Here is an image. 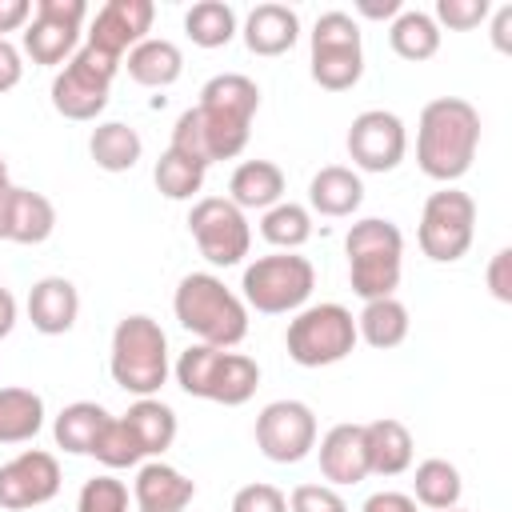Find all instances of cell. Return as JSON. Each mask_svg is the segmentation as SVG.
<instances>
[{"label":"cell","mask_w":512,"mask_h":512,"mask_svg":"<svg viewBox=\"0 0 512 512\" xmlns=\"http://www.w3.org/2000/svg\"><path fill=\"white\" fill-rule=\"evenodd\" d=\"M480 148V112L460 96H436L416 120V164L436 184H456Z\"/></svg>","instance_id":"2"},{"label":"cell","mask_w":512,"mask_h":512,"mask_svg":"<svg viewBox=\"0 0 512 512\" xmlns=\"http://www.w3.org/2000/svg\"><path fill=\"white\" fill-rule=\"evenodd\" d=\"M356 12L364 20H396L404 12V4L400 0H356Z\"/></svg>","instance_id":"47"},{"label":"cell","mask_w":512,"mask_h":512,"mask_svg":"<svg viewBox=\"0 0 512 512\" xmlns=\"http://www.w3.org/2000/svg\"><path fill=\"white\" fill-rule=\"evenodd\" d=\"M188 232L212 268H232L252 248L248 216L228 196H200L188 212Z\"/></svg>","instance_id":"12"},{"label":"cell","mask_w":512,"mask_h":512,"mask_svg":"<svg viewBox=\"0 0 512 512\" xmlns=\"http://www.w3.org/2000/svg\"><path fill=\"white\" fill-rule=\"evenodd\" d=\"M108 372L136 400L140 396H156L168 384V372H172V364H168V336H164L160 320H152L144 312L124 316L112 328Z\"/></svg>","instance_id":"6"},{"label":"cell","mask_w":512,"mask_h":512,"mask_svg":"<svg viewBox=\"0 0 512 512\" xmlns=\"http://www.w3.org/2000/svg\"><path fill=\"white\" fill-rule=\"evenodd\" d=\"M92 456H96L104 468H136V464L148 460L144 448H140V440H136V432L124 424V416H112V420L100 428V436H96V444H92Z\"/></svg>","instance_id":"37"},{"label":"cell","mask_w":512,"mask_h":512,"mask_svg":"<svg viewBox=\"0 0 512 512\" xmlns=\"http://www.w3.org/2000/svg\"><path fill=\"white\" fill-rule=\"evenodd\" d=\"M152 20H156V4L152 0H108L104 8H96L84 44L124 64V56L140 40H148Z\"/></svg>","instance_id":"17"},{"label":"cell","mask_w":512,"mask_h":512,"mask_svg":"<svg viewBox=\"0 0 512 512\" xmlns=\"http://www.w3.org/2000/svg\"><path fill=\"white\" fill-rule=\"evenodd\" d=\"M388 44L400 60H412V64H424L440 52V28L428 12L420 8H404L392 24H388Z\"/></svg>","instance_id":"33"},{"label":"cell","mask_w":512,"mask_h":512,"mask_svg":"<svg viewBox=\"0 0 512 512\" xmlns=\"http://www.w3.org/2000/svg\"><path fill=\"white\" fill-rule=\"evenodd\" d=\"M492 44L496 52H512V4H500L492 12Z\"/></svg>","instance_id":"46"},{"label":"cell","mask_w":512,"mask_h":512,"mask_svg":"<svg viewBox=\"0 0 512 512\" xmlns=\"http://www.w3.org/2000/svg\"><path fill=\"white\" fill-rule=\"evenodd\" d=\"M288 512H348V504L332 484H296L288 496Z\"/></svg>","instance_id":"40"},{"label":"cell","mask_w":512,"mask_h":512,"mask_svg":"<svg viewBox=\"0 0 512 512\" xmlns=\"http://www.w3.org/2000/svg\"><path fill=\"white\" fill-rule=\"evenodd\" d=\"M88 152H92L96 168H104V172H132L140 164V156H144V140H140V132L132 124L104 120V124L92 128Z\"/></svg>","instance_id":"27"},{"label":"cell","mask_w":512,"mask_h":512,"mask_svg":"<svg viewBox=\"0 0 512 512\" xmlns=\"http://www.w3.org/2000/svg\"><path fill=\"white\" fill-rule=\"evenodd\" d=\"M484 280H488V292H492L500 304H512V248H500V252L488 260Z\"/></svg>","instance_id":"42"},{"label":"cell","mask_w":512,"mask_h":512,"mask_svg":"<svg viewBox=\"0 0 512 512\" xmlns=\"http://www.w3.org/2000/svg\"><path fill=\"white\" fill-rule=\"evenodd\" d=\"M364 444H368V472L372 476H400L412 468L416 444H412L408 424L380 416V420L364 424Z\"/></svg>","instance_id":"24"},{"label":"cell","mask_w":512,"mask_h":512,"mask_svg":"<svg viewBox=\"0 0 512 512\" xmlns=\"http://www.w3.org/2000/svg\"><path fill=\"white\" fill-rule=\"evenodd\" d=\"M444 512H464V508H460V504H456V508H444Z\"/></svg>","instance_id":"50"},{"label":"cell","mask_w":512,"mask_h":512,"mask_svg":"<svg viewBox=\"0 0 512 512\" xmlns=\"http://www.w3.org/2000/svg\"><path fill=\"white\" fill-rule=\"evenodd\" d=\"M232 512H288V496H284L276 484L256 480V484L236 488V496H232Z\"/></svg>","instance_id":"41"},{"label":"cell","mask_w":512,"mask_h":512,"mask_svg":"<svg viewBox=\"0 0 512 512\" xmlns=\"http://www.w3.org/2000/svg\"><path fill=\"white\" fill-rule=\"evenodd\" d=\"M492 16L488 0H436V28H452V32H472Z\"/></svg>","instance_id":"39"},{"label":"cell","mask_w":512,"mask_h":512,"mask_svg":"<svg viewBox=\"0 0 512 512\" xmlns=\"http://www.w3.org/2000/svg\"><path fill=\"white\" fill-rule=\"evenodd\" d=\"M12 176H8V160L0 152V240H4V224H8V204H12Z\"/></svg>","instance_id":"48"},{"label":"cell","mask_w":512,"mask_h":512,"mask_svg":"<svg viewBox=\"0 0 512 512\" xmlns=\"http://www.w3.org/2000/svg\"><path fill=\"white\" fill-rule=\"evenodd\" d=\"M472 236H476V200L468 192L444 184L424 200L416 240L432 264H456L460 256H468Z\"/></svg>","instance_id":"10"},{"label":"cell","mask_w":512,"mask_h":512,"mask_svg":"<svg viewBox=\"0 0 512 512\" xmlns=\"http://www.w3.org/2000/svg\"><path fill=\"white\" fill-rule=\"evenodd\" d=\"M244 44L252 56H284L300 40V16L288 4H256L244 16Z\"/></svg>","instance_id":"21"},{"label":"cell","mask_w":512,"mask_h":512,"mask_svg":"<svg viewBox=\"0 0 512 512\" xmlns=\"http://www.w3.org/2000/svg\"><path fill=\"white\" fill-rule=\"evenodd\" d=\"M172 312L196 344L236 348L248 336V304L216 276V272H188L172 292Z\"/></svg>","instance_id":"3"},{"label":"cell","mask_w":512,"mask_h":512,"mask_svg":"<svg viewBox=\"0 0 512 512\" xmlns=\"http://www.w3.org/2000/svg\"><path fill=\"white\" fill-rule=\"evenodd\" d=\"M256 112H260V84L244 72H220L200 88V104L176 116L168 148L200 160L204 168L216 160H236L248 148Z\"/></svg>","instance_id":"1"},{"label":"cell","mask_w":512,"mask_h":512,"mask_svg":"<svg viewBox=\"0 0 512 512\" xmlns=\"http://www.w3.org/2000/svg\"><path fill=\"white\" fill-rule=\"evenodd\" d=\"M316 288V268L300 252L256 256L240 276V300L264 316L300 312Z\"/></svg>","instance_id":"7"},{"label":"cell","mask_w":512,"mask_h":512,"mask_svg":"<svg viewBox=\"0 0 512 512\" xmlns=\"http://www.w3.org/2000/svg\"><path fill=\"white\" fill-rule=\"evenodd\" d=\"M32 20V0H0V40L4 32H20Z\"/></svg>","instance_id":"45"},{"label":"cell","mask_w":512,"mask_h":512,"mask_svg":"<svg viewBox=\"0 0 512 512\" xmlns=\"http://www.w3.org/2000/svg\"><path fill=\"white\" fill-rule=\"evenodd\" d=\"M460 492H464V480H460V468L452 460L428 456V460L416 464V472H412V500H420L424 508H432V512L456 508Z\"/></svg>","instance_id":"32"},{"label":"cell","mask_w":512,"mask_h":512,"mask_svg":"<svg viewBox=\"0 0 512 512\" xmlns=\"http://www.w3.org/2000/svg\"><path fill=\"white\" fill-rule=\"evenodd\" d=\"M112 420V412L96 400H76L68 408H60V416L52 420V436L64 452L72 456H92V444L100 436V428Z\"/></svg>","instance_id":"29"},{"label":"cell","mask_w":512,"mask_h":512,"mask_svg":"<svg viewBox=\"0 0 512 512\" xmlns=\"http://www.w3.org/2000/svg\"><path fill=\"white\" fill-rule=\"evenodd\" d=\"M356 316L344 304H308L288 320L284 348L300 368H328L352 356L356 348Z\"/></svg>","instance_id":"8"},{"label":"cell","mask_w":512,"mask_h":512,"mask_svg":"<svg viewBox=\"0 0 512 512\" xmlns=\"http://www.w3.org/2000/svg\"><path fill=\"white\" fill-rule=\"evenodd\" d=\"M176 384L196 396V400H212V404H248L260 388V364L244 352L232 348H212V344H188L176 356Z\"/></svg>","instance_id":"5"},{"label":"cell","mask_w":512,"mask_h":512,"mask_svg":"<svg viewBox=\"0 0 512 512\" xmlns=\"http://www.w3.org/2000/svg\"><path fill=\"white\" fill-rule=\"evenodd\" d=\"M120 72V60L80 44L76 56L52 76V108L64 116V120H96L104 108H108V92H112V80Z\"/></svg>","instance_id":"11"},{"label":"cell","mask_w":512,"mask_h":512,"mask_svg":"<svg viewBox=\"0 0 512 512\" xmlns=\"http://www.w3.org/2000/svg\"><path fill=\"white\" fill-rule=\"evenodd\" d=\"M196 496V480L164 460H148L132 480V512H184Z\"/></svg>","instance_id":"18"},{"label":"cell","mask_w":512,"mask_h":512,"mask_svg":"<svg viewBox=\"0 0 512 512\" xmlns=\"http://www.w3.org/2000/svg\"><path fill=\"white\" fill-rule=\"evenodd\" d=\"M44 428V396L32 388H0V444H28Z\"/></svg>","instance_id":"31"},{"label":"cell","mask_w":512,"mask_h":512,"mask_svg":"<svg viewBox=\"0 0 512 512\" xmlns=\"http://www.w3.org/2000/svg\"><path fill=\"white\" fill-rule=\"evenodd\" d=\"M52 232H56L52 200L44 192H32V188H12L4 240H12V244H44Z\"/></svg>","instance_id":"26"},{"label":"cell","mask_w":512,"mask_h":512,"mask_svg":"<svg viewBox=\"0 0 512 512\" xmlns=\"http://www.w3.org/2000/svg\"><path fill=\"white\" fill-rule=\"evenodd\" d=\"M308 204H312V212H320L328 220L352 216L364 204V180H360V172H352L344 164H324L308 180Z\"/></svg>","instance_id":"23"},{"label":"cell","mask_w":512,"mask_h":512,"mask_svg":"<svg viewBox=\"0 0 512 512\" xmlns=\"http://www.w3.org/2000/svg\"><path fill=\"white\" fill-rule=\"evenodd\" d=\"M260 236L280 248V252H296L308 244L312 236V212L304 204H292V200H280L272 204L264 216H260Z\"/></svg>","instance_id":"36"},{"label":"cell","mask_w":512,"mask_h":512,"mask_svg":"<svg viewBox=\"0 0 512 512\" xmlns=\"http://www.w3.org/2000/svg\"><path fill=\"white\" fill-rule=\"evenodd\" d=\"M88 20L84 0H36L32 20L24 24V52L32 64L64 68L80 48V28Z\"/></svg>","instance_id":"13"},{"label":"cell","mask_w":512,"mask_h":512,"mask_svg":"<svg viewBox=\"0 0 512 512\" xmlns=\"http://www.w3.org/2000/svg\"><path fill=\"white\" fill-rule=\"evenodd\" d=\"M320 476L340 488V484H360L368 472V444H364V424H332L320 436Z\"/></svg>","instance_id":"19"},{"label":"cell","mask_w":512,"mask_h":512,"mask_svg":"<svg viewBox=\"0 0 512 512\" xmlns=\"http://www.w3.org/2000/svg\"><path fill=\"white\" fill-rule=\"evenodd\" d=\"M348 156L360 172H392L408 152V128L388 108H368L348 124Z\"/></svg>","instance_id":"15"},{"label":"cell","mask_w":512,"mask_h":512,"mask_svg":"<svg viewBox=\"0 0 512 512\" xmlns=\"http://www.w3.org/2000/svg\"><path fill=\"white\" fill-rule=\"evenodd\" d=\"M20 76H24V64H20V48L4 36L0 40V96L4 92H12L16 84H20Z\"/></svg>","instance_id":"43"},{"label":"cell","mask_w":512,"mask_h":512,"mask_svg":"<svg viewBox=\"0 0 512 512\" xmlns=\"http://www.w3.org/2000/svg\"><path fill=\"white\" fill-rule=\"evenodd\" d=\"M124 424L136 432V440H140L148 460H160L172 448V440H176V412L164 400H156V396H140L124 412Z\"/></svg>","instance_id":"30"},{"label":"cell","mask_w":512,"mask_h":512,"mask_svg":"<svg viewBox=\"0 0 512 512\" xmlns=\"http://www.w3.org/2000/svg\"><path fill=\"white\" fill-rule=\"evenodd\" d=\"M408 328H412L408 308H404L396 296L364 300V308H360V316H356V336H360L368 348H380V352L404 344V340H408Z\"/></svg>","instance_id":"28"},{"label":"cell","mask_w":512,"mask_h":512,"mask_svg":"<svg viewBox=\"0 0 512 512\" xmlns=\"http://www.w3.org/2000/svg\"><path fill=\"white\" fill-rule=\"evenodd\" d=\"M284 192H288V180H284L280 164H272V160H244L232 168L228 200L240 212H268L272 204L284 200Z\"/></svg>","instance_id":"22"},{"label":"cell","mask_w":512,"mask_h":512,"mask_svg":"<svg viewBox=\"0 0 512 512\" xmlns=\"http://www.w3.org/2000/svg\"><path fill=\"white\" fill-rule=\"evenodd\" d=\"M76 512H128V484L108 472L84 480V488L76 496Z\"/></svg>","instance_id":"38"},{"label":"cell","mask_w":512,"mask_h":512,"mask_svg":"<svg viewBox=\"0 0 512 512\" xmlns=\"http://www.w3.org/2000/svg\"><path fill=\"white\" fill-rule=\"evenodd\" d=\"M60 492V460L44 448H24L8 464H0V508L28 512L48 504Z\"/></svg>","instance_id":"16"},{"label":"cell","mask_w":512,"mask_h":512,"mask_svg":"<svg viewBox=\"0 0 512 512\" xmlns=\"http://www.w3.org/2000/svg\"><path fill=\"white\" fill-rule=\"evenodd\" d=\"M360 512H416V500H412L408 492H392V488H384V492H372V496L364 500Z\"/></svg>","instance_id":"44"},{"label":"cell","mask_w":512,"mask_h":512,"mask_svg":"<svg viewBox=\"0 0 512 512\" xmlns=\"http://www.w3.org/2000/svg\"><path fill=\"white\" fill-rule=\"evenodd\" d=\"M184 32L196 48H224L236 36V8L224 0H200L184 12Z\"/></svg>","instance_id":"34"},{"label":"cell","mask_w":512,"mask_h":512,"mask_svg":"<svg viewBox=\"0 0 512 512\" xmlns=\"http://www.w3.org/2000/svg\"><path fill=\"white\" fill-rule=\"evenodd\" d=\"M348 256V284L360 300L396 296L404 272V236L384 216H364L344 236Z\"/></svg>","instance_id":"4"},{"label":"cell","mask_w":512,"mask_h":512,"mask_svg":"<svg viewBox=\"0 0 512 512\" xmlns=\"http://www.w3.org/2000/svg\"><path fill=\"white\" fill-rule=\"evenodd\" d=\"M80 316V292L68 276H44L28 292V320L40 336H64L72 332Z\"/></svg>","instance_id":"20"},{"label":"cell","mask_w":512,"mask_h":512,"mask_svg":"<svg viewBox=\"0 0 512 512\" xmlns=\"http://www.w3.org/2000/svg\"><path fill=\"white\" fill-rule=\"evenodd\" d=\"M12 328H16V296L0 284V340H4Z\"/></svg>","instance_id":"49"},{"label":"cell","mask_w":512,"mask_h":512,"mask_svg":"<svg viewBox=\"0 0 512 512\" xmlns=\"http://www.w3.org/2000/svg\"><path fill=\"white\" fill-rule=\"evenodd\" d=\"M256 448L272 464H300L316 448V412L304 400H272L256 416Z\"/></svg>","instance_id":"14"},{"label":"cell","mask_w":512,"mask_h":512,"mask_svg":"<svg viewBox=\"0 0 512 512\" xmlns=\"http://www.w3.org/2000/svg\"><path fill=\"white\" fill-rule=\"evenodd\" d=\"M124 68H128V76H132L136 84H144V88H168V84H176L180 72H184V52H180L172 40H164V36H148V40H140V44L124 56Z\"/></svg>","instance_id":"25"},{"label":"cell","mask_w":512,"mask_h":512,"mask_svg":"<svg viewBox=\"0 0 512 512\" xmlns=\"http://www.w3.org/2000/svg\"><path fill=\"white\" fill-rule=\"evenodd\" d=\"M204 176H208V168L200 160L176 152V148H164L156 168H152V180H156L164 200H192L204 188Z\"/></svg>","instance_id":"35"},{"label":"cell","mask_w":512,"mask_h":512,"mask_svg":"<svg viewBox=\"0 0 512 512\" xmlns=\"http://www.w3.org/2000/svg\"><path fill=\"white\" fill-rule=\"evenodd\" d=\"M308 48H312L308 72L324 92H348L360 84L364 44H360V24L348 12H340V8L320 12L312 24V36H308Z\"/></svg>","instance_id":"9"}]
</instances>
